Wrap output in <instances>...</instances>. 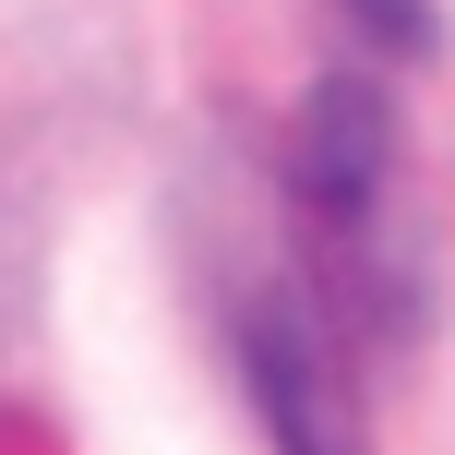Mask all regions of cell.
Wrapping results in <instances>:
<instances>
[{"label":"cell","mask_w":455,"mask_h":455,"mask_svg":"<svg viewBox=\"0 0 455 455\" xmlns=\"http://www.w3.org/2000/svg\"><path fill=\"white\" fill-rule=\"evenodd\" d=\"M240 371H251V395H264L288 455H371L360 384H347V347H336V288L251 275L240 288Z\"/></svg>","instance_id":"cell-1"},{"label":"cell","mask_w":455,"mask_h":455,"mask_svg":"<svg viewBox=\"0 0 455 455\" xmlns=\"http://www.w3.org/2000/svg\"><path fill=\"white\" fill-rule=\"evenodd\" d=\"M347 24L371 48H432V0H347Z\"/></svg>","instance_id":"cell-2"}]
</instances>
